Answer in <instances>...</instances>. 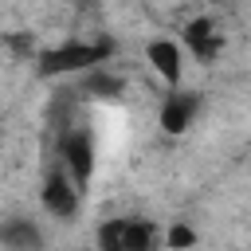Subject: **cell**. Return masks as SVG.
<instances>
[{
	"instance_id": "6da1fadb",
	"label": "cell",
	"mask_w": 251,
	"mask_h": 251,
	"mask_svg": "<svg viewBox=\"0 0 251 251\" xmlns=\"http://www.w3.org/2000/svg\"><path fill=\"white\" fill-rule=\"evenodd\" d=\"M114 55V43L110 39H94V43H82V39H71L63 47H51V51H39L35 55V67L43 78H67V75H82L98 63H106Z\"/></svg>"
},
{
	"instance_id": "7a4b0ae2",
	"label": "cell",
	"mask_w": 251,
	"mask_h": 251,
	"mask_svg": "<svg viewBox=\"0 0 251 251\" xmlns=\"http://www.w3.org/2000/svg\"><path fill=\"white\" fill-rule=\"evenodd\" d=\"M98 247L102 251H149L157 243V227L149 220H137V216H122V220H106L98 227Z\"/></svg>"
},
{
	"instance_id": "52a82bcc",
	"label": "cell",
	"mask_w": 251,
	"mask_h": 251,
	"mask_svg": "<svg viewBox=\"0 0 251 251\" xmlns=\"http://www.w3.org/2000/svg\"><path fill=\"white\" fill-rule=\"evenodd\" d=\"M184 43H188V51H192L200 63L216 59L220 47H224V39H220V31H216V24H212L208 16H196V20L184 24Z\"/></svg>"
},
{
	"instance_id": "ba28073f",
	"label": "cell",
	"mask_w": 251,
	"mask_h": 251,
	"mask_svg": "<svg viewBox=\"0 0 251 251\" xmlns=\"http://www.w3.org/2000/svg\"><path fill=\"white\" fill-rule=\"evenodd\" d=\"M0 247H8V251H31V247H43V231H39L31 220L12 216V220L0 224Z\"/></svg>"
},
{
	"instance_id": "5b68a950",
	"label": "cell",
	"mask_w": 251,
	"mask_h": 251,
	"mask_svg": "<svg viewBox=\"0 0 251 251\" xmlns=\"http://www.w3.org/2000/svg\"><path fill=\"white\" fill-rule=\"evenodd\" d=\"M196 110H200V94L173 86V94H165V102H161V110H157V126H161L169 137H180V133H188V126L196 122Z\"/></svg>"
},
{
	"instance_id": "30bf717a",
	"label": "cell",
	"mask_w": 251,
	"mask_h": 251,
	"mask_svg": "<svg viewBox=\"0 0 251 251\" xmlns=\"http://www.w3.org/2000/svg\"><path fill=\"white\" fill-rule=\"evenodd\" d=\"M4 47L16 55V59H35L39 55V47H35V39H31V31H12V35H4Z\"/></svg>"
},
{
	"instance_id": "3957f363",
	"label": "cell",
	"mask_w": 251,
	"mask_h": 251,
	"mask_svg": "<svg viewBox=\"0 0 251 251\" xmlns=\"http://www.w3.org/2000/svg\"><path fill=\"white\" fill-rule=\"evenodd\" d=\"M59 165L75 176L78 188H86L94 176V137L86 129H67L59 137Z\"/></svg>"
},
{
	"instance_id": "8992f818",
	"label": "cell",
	"mask_w": 251,
	"mask_h": 251,
	"mask_svg": "<svg viewBox=\"0 0 251 251\" xmlns=\"http://www.w3.org/2000/svg\"><path fill=\"white\" fill-rule=\"evenodd\" d=\"M145 63L157 71V78H165L169 86H180L184 78V47L176 39H149L145 43Z\"/></svg>"
},
{
	"instance_id": "8fae6325",
	"label": "cell",
	"mask_w": 251,
	"mask_h": 251,
	"mask_svg": "<svg viewBox=\"0 0 251 251\" xmlns=\"http://www.w3.org/2000/svg\"><path fill=\"white\" fill-rule=\"evenodd\" d=\"M196 239H200V235H196L188 224H173V227L165 231V239H161V243H165V247H192Z\"/></svg>"
},
{
	"instance_id": "277c9868",
	"label": "cell",
	"mask_w": 251,
	"mask_h": 251,
	"mask_svg": "<svg viewBox=\"0 0 251 251\" xmlns=\"http://www.w3.org/2000/svg\"><path fill=\"white\" fill-rule=\"evenodd\" d=\"M39 200H43V208H47L55 220H75L78 200H82V188L75 184V176H71L63 165H55V169L47 173V180H43Z\"/></svg>"
},
{
	"instance_id": "9c48e42d",
	"label": "cell",
	"mask_w": 251,
	"mask_h": 251,
	"mask_svg": "<svg viewBox=\"0 0 251 251\" xmlns=\"http://www.w3.org/2000/svg\"><path fill=\"white\" fill-rule=\"evenodd\" d=\"M122 90H126V82H122L118 75H110L102 63L90 67V71H82V94H94V98H118Z\"/></svg>"
}]
</instances>
